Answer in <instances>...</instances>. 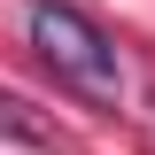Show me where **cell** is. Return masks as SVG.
Returning a JSON list of instances; mask_svg holds the SVG:
<instances>
[{"mask_svg":"<svg viewBox=\"0 0 155 155\" xmlns=\"http://www.w3.org/2000/svg\"><path fill=\"white\" fill-rule=\"evenodd\" d=\"M31 54L62 93H78L85 109H124V54L85 8L70 0H31Z\"/></svg>","mask_w":155,"mask_h":155,"instance_id":"6da1fadb","label":"cell"},{"mask_svg":"<svg viewBox=\"0 0 155 155\" xmlns=\"http://www.w3.org/2000/svg\"><path fill=\"white\" fill-rule=\"evenodd\" d=\"M0 132H16L23 147H47V155H54V147H70V132H62V124H47V116H39L23 93H0Z\"/></svg>","mask_w":155,"mask_h":155,"instance_id":"7a4b0ae2","label":"cell"}]
</instances>
